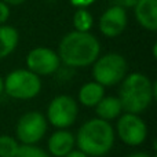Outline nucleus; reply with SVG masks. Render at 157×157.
Returning a JSON list of instances; mask_svg holds the SVG:
<instances>
[{
    "label": "nucleus",
    "instance_id": "1",
    "mask_svg": "<svg viewBox=\"0 0 157 157\" xmlns=\"http://www.w3.org/2000/svg\"><path fill=\"white\" fill-rule=\"evenodd\" d=\"M57 52L68 68H88L101 55V43L91 32L72 30L61 39Z\"/></svg>",
    "mask_w": 157,
    "mask_h": 157
},
{
    "label": "nucleus",
    "instance_id": "2",
    "mask_svg": "<svg viewBox=\"0 0 157 157\" xmlns=\"http://www.w3.org/2000/svg\"><path fill=\"white\" fill-rule=\"evenodd\" d=\"M75 138L77 149L88 157H103L113 149L116 134L110 121L94 117L80 125Z\"/></svg>",
    "mask_w": 157,
    "mask_h": 157
},
{
    "label": "nucleus",
    "instance_id": "3",
    "mask_svg": "<svg viewBox=\"0 0 157 157\" xmlns=\"http://www.w3.org/2000/svg\"><path fill=\"white\" fill-rule=\"evenodd\" d=\"M123 112L141 114L156 98V83L141 72L127 73L120 83L119 92Z\"/></svg>",
    "mask_w": 157,
    "mask_h": 157
},
{
    "label": "nucleus",
    "instance_id": "4",
    "mask_svg": "<svg viewBox=\"0 0 157 157\" xmlns=\"http://www.w3.org/2000/svg\"><path fill=\"white\" fill-rule=\"evenodd\" d=\"M91 66L94 81L105 88L120 84L128 73L127 59L119 52H106L99 55Z\"/></svg>",
    "mask_w": 157,
    "mask_h": 157
},
{
    "label": "nucleus",
    "instance_id": "5",
    "mask_svg": "<svg viewBox=\"0 0 157 157\" xmlns=\"http://www.w3.org/2000/svg\"><path fill=\"white\" fill-rule=\"evenodd\" d=\"M40 76L29 69H14L4 77V92L13 99L29 101L41 92Z\"/></svg>",
    "mask_w": 157,
    "mask_h": 157
},
{
    "label": "nucleus",
    "instance_id": "6",
    "mask_svg": "<svg viewBox=\"0 0 157 157\" xmlns=\"http://www.w3.org/2000/svg\"><path fill=\"white\" fill-rule=\"evenodd\" d=\"M44 116L47 119V123L57 130L69 128L77 120L78 103L75 98L69 95H57L50 101Z\"/></svg>",
    "mask_w": 157,
    "mask_h": 157
},
{
    "label": "nucleus",
    "instance_id": "7",
    "mask_svg": "<svg viewBox=\"0 0 157 157\" xmlns=\"http://www.w3.org/2000/svg\"><path fill=\"white\" fill-rule=\"evenodd\" d=\"M48 130L47 119L41 112L29 110L18 119L15 136L21 145H36L46 136Z\"/></svg>",
    "mask_w": 157,
    "mask_h": 157
},
{
    "label": "nucleus",
    "instance_id": "8",
    "mask_svg": "<svg viewBox=\"0 0 157 157\" xmlns=\"http://www.w3.org/2000/svg\"><path fill=\"white\" fill-rule=\"evenodd\" d=\"M116 136L128 146H139L147 138V125L139 114L123 112L114 128Z\"/></svg>",
    "mask_w": 157,
    "mask_h": 157
},
{
    "label": "nucleus",
    "instance_id": "9",
    "mask_svg": "<svg viewBox=\"0 0 157 157\" xmlns=\"http://www.w3.org/2000/svg\"><path fill=\"white\" fill-rule=\"evenodd\" d=\"M26 69L37 76H51L61 68V59L58 52L50 47H35L26 55Z\"/></svg>",
    "mask_w": 157,
    "mask_h": 157
},
{
    "label": "nucleus",
    "instance_id": "10",
    "mask_svg": "<svg viewBox=\"0 0 157 157\" xmlns=\"http://www.w3.org/2000/svg\"><path fill=\"white\" fill-rule=\"evenodd\" d=\"M128 25V14L123 6L113 4L108 7L98 19L99 32L105 37L113 39L123 35Z\"/></svg>",
    "mask_w": 157,
    "mask_h": 157
},
{
    "label": "nucleus",
    "instance_id": "11",
    "mask_svg": "<svg viewBox=\"0 0 157 157\" xmlns=\"http://www.w3.org/2000/svg\"><path fill=\"white\" fill-rule=\"evenodd\" d=\"M76 146V138L75 134L71 132L68 128L57 130L50 135L47 141V150L48 155L52 157H63Z\"/></svg>",
    "mask_w": 157,
    "mask_h": 157
},
{
    "label": "nucleus",
    "instance_id": "12",
    "mask_svg": "<svg viewBox=\"0 0 157 157\" xmlns=\"http://www.w3.org/2000/svg\"><path fill=\"white\" fill-rule=\"evenodd\" d=\"M134 15L144 29L149 32L157 30V0H135Z\"/></svg>",
    "mask_w": 157,
    "mask_h": 157
},
{
    "label": "nucleus",
    "instance_id": "13",
    "mask_svg": "<svg viewBox=\"0 0 157 157\" xmlns=\"http://www.w3.org/2000/svg\"><path fill=\"white\" fill-rule=\"evenodd\" d=\"M103 97H105V87L94 80L87 81L78 88L77 103L86 108H95Z\"/></svg>",
    "mask_w": 157,
    "mask_h": 157
},
{
    "label": "nucleus",
    "instance_id": "14",
    "mask_svg": "<svg viewBox=\"0 0 157 157\" xmlns=\"http://www.w3.org/2000/svg\"><path fill=\"white\" fill-rule=\"evenodd\" d=\"M95 114L97 117L106 121H112V120H117L119 116L123 113V106L120 102L119 97H113V95H105L95 106Z\"/></svg>",
    "mask_w": 157,
    "mask_h": 157
},
{
    "label": "nucleus",
    "instance_id": "15",
    "mask_svg": "<svg viewBox=\"0 0 157 157\" xmlns=\"http://www.w3.org/2000/svg\"><path fill=\"white\" fill-rule=\"evenodd\" d=\"M19 43V33L11 25H0V59L10 57Z\"/></svg>",
    "mask_w": 157,
    "mask_h": 157
},
{
    "label": "nucleus",
    "instance_id": "16",
    "mask_svg": "<svg viewBox=\"0 0 157 157\" xmlns=\"http://www.w3.org/2000/svg\"><path fill=\"white\" fill-rule=\"evenodd\" d=\"M73 28L78 32H90L94 26V15L88 8H77L73 14Z\"/></svg>",
    "mask_w": 157,
    "mask_h": 157
},
{
    "label": "nucleus",
    "instance_id": "17",
    "mask_svg": "<svg viewBox=\"0 0 157 157\" xmlns=\"http://www.w3.org/2000/svg\"><path fill=\"white\" fill-rule=\"evenodd\" d=\"M21 144L18 139L8 134L0 135V157H15Z\"/></svg>",
    "mask_w": 157,
    "mask_h": 157
},
{
    "label": "nucleus",
    "instance_id": "18",
    "mask_svg": "<svg viewBox=\"0 0 157 157\" xmlns=\"http://www.w3.org/2000/svg\"><path fill=\"white\" fill-rule=\"evenodd\" d=\"M15 157H51L47 150L36 146V145H21Z\"/></svg>",
    "mask_w": 157,
    "mask_h": 157
},
{
    "label": "nucleus",
    "instance_id": "19",
    "mask_svg": "<svg viewBox=\"0 0 157 157\" xmlns=\"http://www.w3.org/2000/svg\"><path fill=\"white\" fill-rule=\"evenodd\" d=\"M10 14H11L10 6L0 0V25L7 24L8 18H10Z\"/></svg>",
    "mask_w": 157,
    "mask_h": 157
},
{
    "label": "nucleus",
    "instance_id": "20",
    "mask_svg": "<svg viewBox=\"0 0 157 157\" xmlns=\"http://www.w3.org/2000/svg\"><path fill=\"white\" fill-rule=\"evenodd\" d=\"M95 2H97V0H69V3L76 8H88L90 6H92Z\"/></svg>",
    "mask_w": 157,
    "mask_h": 157
},
{
    "label": "nucleus",
    "instance_id": "21",
    "mask_svg": "<svg viewBox=\"0 0 157 157\" xmlns=\"http://www.w3.org/2000/svg\"><path fill=\"white\" fill-rule=\"evenodd\" d=\"M63 157H88L86 155V153H83L81 150H78V149H73L72 152H69L66 156H63Z\"/></svg>",
    "mask_w": 157,
    "mask_h": 157
},
{
    "label": "nucleus",
    "instance_id": "22",
    "mask_svg": "<svg viewBox=\"0 0 157 157\" xmlns=\"http://www.w3.org/2000/svg\"><path fill=\"white\" fill-rule=\"evenodd\" d=\"M127 157H156V156L150 155V153H147V152H135V153H131V155Z\"/></svg>",
    "mask_w": 157,
    "mask_h": 157
},
{
    "label": "nucleus",
    "instance_id": "23",
    "mask_svg": "<svg viewBox=\"0 0 157 157\" xmlns=\"http://www.w3.org/2000/svg\"><path fill=\"white\" fill-rule=\"evenodd\" d=\"M2 2H4L6 4H8V6H21V4H24L26 0H2Z\"/></svg>",
    "mask_w": 157,
    "mask_h": 157
},
{
    "label": "nucleus",
    "instance_id": "24",
    "mask_svg": "<svg viewBox=\"0 0 157 157\" xmlns=\"http://www.w3.org/2000/svg\"><path fill=\"white\" fill-rule=\"evenodd\" d=\"M3 92H4V78L0 75V95H2Z\"/></svg>",
    "mask_w": 157,
    "mask_h": 157
}]
</instances>
